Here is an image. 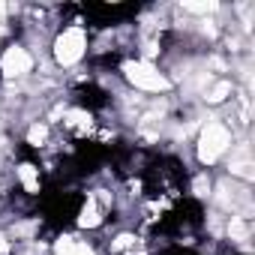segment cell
<instances>
[{
    "label": "cell",
    "mask_w": 255,
    "mask_h": 255,
    "mask_svg": "<svg viewBox=\"0 0 255 255\" xmlns=\"http://www.w3.org/2000/svg\"><path fill=\"white\" fill-rule=\"evenodd\" d=\"M231 171L240 174V177H252V165L249 162H237V165H231Z\"/></svg>",
    "instance_id": "4fadbf2b"
},
{
    "label": "cell",
    "mask_w": 255,
    "mask_h": 255,
    "mask_svg": "<svg viewBox=\"0 0 255 255\" xmlns=\"http://www.w3.org/2000/svg\"><path fill=\"white\" fill-rule=\"evenodd\" d=\"M0 252H9V243H6V237L0 234Z\"/></svg>",
    "instance_id": "2e32d148"
},
{
    "label": "cell",
    "mask_w": 255,
    "mask_h": 255,
    "mask_svg": "<svg viewBox=\"0 0 255 255\" xmlns=\"http://www.w3.org/2000/svg\"><path fill=\"white\" fill-rule=\"evenodd\" d=\"M228 147V132H225V126L219 123H207L204 126V132H201V141H198V159L204 165L216 162V156Z\"/></svg>",
    "instance_id": "7a4b0ae2"
},
{
    "label": "cell",
    "mask_w": 255,
    "mask_h": 255,
    "mask_svg": "<svg viewBox=\"0 0 255 255\" xmlns=\"http://www.w3.org/2000/svg\"><path fill=\"white\" fill-rule=\"evenodd\" d=\"M195 192H198V195H207V180H204V177L195 180Z\"/></svg>",
    "instance_id": "9a60e30c"
},
{
    "label": "cell",
    "mask_w": 255,
    "mask_h": 255,
    "mask_svg": "<svg viewBox=\"0 0 255 255\" xmlns=\"http://www.w3.org/2000/svg\"><path fill=\"white\" fill-rule=\"evenodd\" d=\"M18 177H21V183H24L27 192H39V174H36V168H33L30 162H24V165L18 168Z\"/></svg>",
    "instance_id": "5b68a950"
},
{
    "label": "cell",
    "mask_w": 255,
    "mask_h": 255,
    "mask_svg": "<svg viewBox=\"0 0 255 255\" xmlns=\"http://www.w3.org/2000/svg\"><path fill=\"white\" fill-rule=\"evenodd\" d=\"M228 93H231V84H228V81H219V84L207 93V102H222Z\"/></svg>",
    "instance_id": "30bf717a"
},
{
    "label": "cell",
    "mask_w": 255,
    "mask_h": 255,
    "mask_svg": "<svg viewBox=\"0 0 255 255\" xmlns=\"http://www.w3.org/2000/svg\"><path fill=\"white\" fill-rule=\"evenodd\" d=\"M45 135H48V129H45V126H30L27 141H30V144H42V141H45Z\"/></svg>",
    "instance_id": "8fae6325"
},
{
    "label": "cell",
    "mask_w": 255,
    "mask_h": 255,
    "mask_svg": "<svg viewBox=\"0 0 255 255\" xmlns=\"http://www.w3.org/2000/svg\"><path fill=\"white\" fill-rule=\"evenodd\" d=\"M78 225H81V228H96V225H99V207H96L93 198L84 204V210H81V216H78Z\"/></svg>",
    "instance_id": "8992f818"
},
{
    "label": "cell",
    "mask_w": 255,
    "mask_h": 255,
    "mask_svg": "<svg viewBox=\"0 0 255 255\" xmlns=\"http://www.w3.org/2000/svg\"><path fill=\"white\" fill-rule=\"evenodd\" d=\"M183 9L204 15V12H213V9H216V0H207V3H192V0H183Z\"/></svg>",
    "instance_id": "9c48e42d"
},
{
    "label": "cell",
    "mask_w": 255,
    "mask_h": 255,
    "mask_svg": "<svg viewBox=\"0 0 255 255\" xmlns=\"http://www.w3.org/2000/svg\"><path fill=\"white\" fill-rule=\"evenodd\" d=\"M66 117H69V126H75L78 132L90 129V114H87V111H69Z\"/></svg>",
    "instance_id": "ba28073f"
},
{
    "label": "cell",
    "mask_w": 255,
    "mask_h": 255,
    "mask_svg": "<svg viewBox=\"0 0 255 255\" xmlns=\"http://www.w3.org/2000/svg\"><path fill=\"white\" fill-rule=\"evenodd\" d=\"M6 18V3H0V21Z\"/></svg>",
    "instance_id": "e0dca14e"
},
{
    "label": "cell",
    "mask_w": 255,
    "mask_h": 255,
    "mask_svg": "<svg viewBox=\"0 0 255 255\" xmlns=\"http://www.w3.org/2000/svg\"><path fill=\"white\" fill-rule=\"evenodd\" d=\"M114 246H117V249H126V246H132V237H129V234H120Z\"/></svg>",
    "instance_id": "5bb4252c"
},
{
    "label": "cell",
    "mask_w": 255,
    "mask_h": 255,
    "mask_svg": "<svg viewBox=\"0 0 255 255\" xmlns=\"http://www.w3.org/2000/svg\"><path fill=\"white\" fill-rule=\"evenodd\" d=\"M123 72H126V78H129L135 87L150 90V93H162V90H168V87H171V81H168L165 75H159V72H156L147 60L126 63V66H123Z\"/></svg>",
    "instance_id": "6da1fadb"
},
{
    "label": "cell",
    "mask_w": 255,
    "mask_h": 255,
    "mask_svg": "<svg viewBox=\"0 0 255 255\" xmlns=\"http://www.w3.org/2000/svg\"><path fill=\"white\" fill-rule=\"evenodd\" d=\"M63 255H93V249H90V246H84V243H72Z\"/></svg>",
    "instance_id": "7c38bea8"
},
{
    "label": "cell",
    "mask_w": 255,
    "mask_h": 255,
    "mask_svg": "<svg viewBox=\"0 0 255 255\" xmlns=\"http://www.w3.org/2000/svg\"><path fill=\"white\" fill-rule=\"evenodd\" d=\"M81 54H84V30H81V27H69L63 36H57V42H54V57H57V63L69 66V63H75Z\"/></svg>",
    "instance_id": "3957f363"
},
{
    "label": "cell",
    "mask_w": 255,
    "mask_h": 255,
    "mask_svg": "<svg viewBox=\"0 0 255 255\" xmlns=\"http://www.w3.org/2000/svg\"><path fill=\"white\" fill-rule=\"evenodd\" d=\"M0 66H3V75H6V78H15V75H24V72L33 66V60H30V54H27L24 48L12 45V48H6Z\"/></svg>",
    "instance_id": "277c9868"
},
{
    "label": "cell",
    "mask_w": 255,
    "mask_h": 255,
    "mask_svg": "<svg viewBox=\"0 0 255 255\" xmlns=\"http://www.w3.org/2000/svg\"><path fill=\"white\" fill-rule=\"evenodd\" d=\"M228 234H231L234 240H246V237H249V225H246L240 216H231V222H228Z\"/></svg>",
    "instance_id": "52a82bcc"
}]
</instances>
